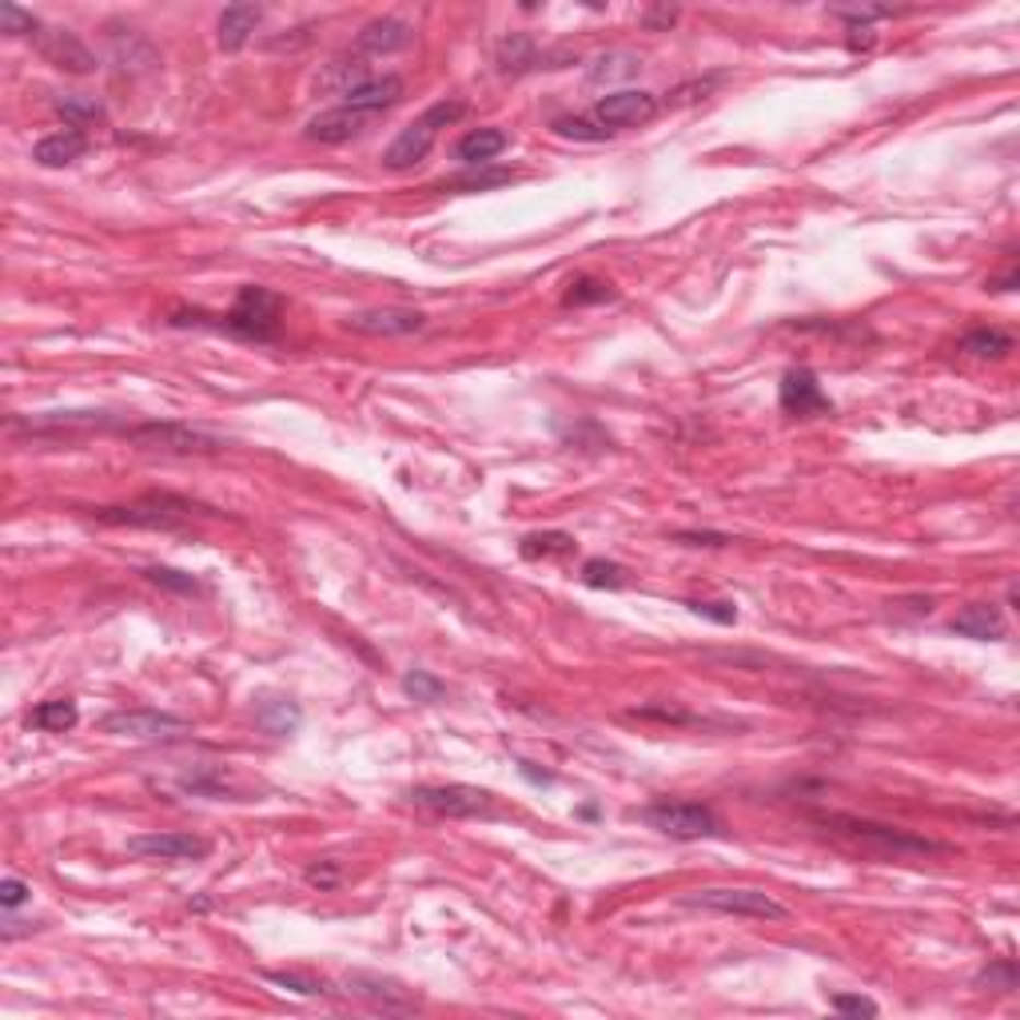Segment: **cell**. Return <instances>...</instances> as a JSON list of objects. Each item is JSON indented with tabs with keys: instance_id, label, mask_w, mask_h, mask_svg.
<instances>
[{
	"instance_id": "cell-1",
	"label": "cell",
	"mask_w": 1020,
	"mask_h": 1020,
	"mask_svg": "<svg viewBox=\"0 0 1020 1020\" xmlns=\"http://www.w3.org/2000/svg\"><path fill=\"white\" fill-rule=\"evenodd\" d=\"M279 316H284V296H275L272 287L248 284L224 316L184 308V311H172L168 323H172V328H216L248 343H275L279 340Z\"/></svg>"
},
{
	"instance_id": "cell-2",
	"label": "cell",
	"mask_w": 1020,
	"mask_h": 1020,
	"mask_svg": "<svg viewBox=\"0 0 1020 1020\" xmlns=\"http://www.w3.org/2000/svg\"><path fill=\"white\" fill-rule=\"evenodd\" d=\"M92 515L108 527H140V530H180L192 515L216 518L220 511H211L204 503L180 498V494H144L128 506H96Z\"/></svg>"
},
{
	"instance_id": "cell-3",
	"label": "cell",
	"mask_w": 1020,
	"mask_h": 1020,
	"mask_svg": "<svg viewBox=\"0 0 1020 1020\" xmlns=\"http://www.w3.org/2000/svg\"><path fill=\"white\" fill-rule=\"evenodd\" d=\"M462 112H467L462 100H439V104H431L423 116H415V121L406 124L403 133L391 140V148L383 152V168L406 172V168H415L419 160H427V152L435 148L439 133L450 128L455 121H462Z\"/></svg>"
},
{
	"instance_id": "cell-4",
	"label": "cell",
	"mask_w": 1020,
	"mask_h": 1020,
	"mask_svg": "<svg viewBox=\"0 0 1020 1020\" xmlns=\"http://www.w3.org/2000/svg\"><path fill=\"white\" fill-rule=\"evenodd\" d=\"M678 905H686V909L730 913V917H749V921H790V905H781L778 897H769L766 889H734V885L694 889V893H681Z\"/></svg>"
},
{
	"instance_id": "cell-5",
	"label": "cell",
	"mask_w": 1020,
	"mask_h": 1020,
	"mask_svg": "<svg viewBox=\"0 0 1020 1020\" xmlns=\"http://www.w3.org/2000/svg\"><path fill=\"white\" fill-rule=\"evenodd\" d=\"M825 829L834 834L853 837V841H866L881 853L905 857V853H949V845L929 841V837H917L901 825H881V822H866V817H849V813H829V817H817Z\"/></svg>"
},
{
	"instance_id": "cell-6",
	"label": "cell",
	"mask_w": 1020,
	"mask_h": 1020,
	"mask_svg": "<svg viewBox=\"0 0 1020 1020\" xmlns=\"http://www.w3.org/2000/svg\"><path fill=\"white\" fill-rule=\"evenodd\" d=\"M642 822L658 834L674 837V841H702V837H718L722 834V822L718 813L702 801H678V798H662L650 801L642 810Z\"/></svg>"
},
{
	"instance_id": "cell-7",
	"label": "cell",
	"mask_w": 1020,
	"mask_h": 1020,
	"mask_svg": "<svg viewBox=\"0 0 1020 1020\" xmlns=\"http://www.w3.org/2000/svg\"><path fill=\"white\" fill-rule=\"evenodd\" d=\"M124 435L144 450H164V455H211L224 450L228 443L220 435H208L199 427H184V423H128Z\"/></svg>"
},
{
	"instance_id": "cell-8",
	"label": "cell",
	"mask_w": 1020,
	"mask_h": 1020,
	"mask_svg": "<svg viewBox=\"0 0 1020 1020\" xmlns=\"http://www.w3.org/2000/svg\"><path fill=\"white\" fill-rule=\"evenodd\" d=\"M100 730L112 737H133V742H180L192 734V722L164 710H112L100 718Z\"/></svg>"
},
{
	"instance_id": "cell-9",
	"label": "cell",
	"mask_w": 1020,
	"mask_h": 1020,
	"mask_svg": "<svg viewBox=\"0 0 1020 1020\" xmlns=\"http://www.w3.org/2000/svg\"><path fill=\"white\" fill-rule=\"evenodd\" d=\"M406 801L419 805V810L439 813V817H486V813H494V793L479 790V786H462V781H450V786H411Z\"/></svg>"
},
{
	"instance_id": "cell-10",
	"label": "cell",
	"mask_w": 1020,
	"mask_h": 1020,
	"mask_svg": "<svg viewBox=\"0 0 1020 1020\" xmlns=\"http://www.w3.org/2000/svg\"><path fill=\"white\" fill-rule=\"evenodd\" d=\"M128 853L140 861H204L211 853V841L184 829H156V834H136L128 837Z\"/></svg>"
},
{
	"instance_id": "cell-11",
	"label": "cell",
	"mask_w": 1020,
	"mask_h": 1020,
	"mask_svg": "<svg viewBox=\"0 0 1020 1020\" xmlns=\"http://www.w3.org/2000/svg\"><path fill=\"white\" fill-rule=\"evenodd\" d=\"M778 403L790 419H817V415H834V399L822 391V379L810 371V367H790L781 375L778 387Z\"/></svg>"
},
{
	"instance_id": "cell-12",
	"label": "cell",
	"mask_w": 1020,
	"mask_h": 1020,
	"mask_svg": "<svg viewBox=\"0 0 1020 1020\" xmlns=\"http://www.w3.org/2000/svg\"><path fill=\"white\" fill-rule=\"evenodd\" d=\"M658 108H662V100L654 96V92L618 89L594 104V121L603 124V128H610V133H618V128H638V124L654 121Z\"/></svg>"
},
{
	"instance_id": "cell-13",
	"label": "cell",
	"mask_w": 1020,
	"mask_h": 1020,
	"mask_svg": "<svg viewBox=\"0 0 1020 1020\" xmlns=\"http://www.w3.org/2000/svg\"><path fill=\"white\" fill-rule=\"evenodd\" d=\"M343 988L352 993V997L367 1000L371 1009H383V1012H415L419 1000L411 988H403L396 981V976H379V973H347L343 976Z\"/></svg>"
},
{
	"instance_id": "cell-14",
	"label": "cell",
	"mask_w": 1020,
	"mask_h": 1020,
	"mask_svg": "<svg viewBox=\"0 0 1020 1020\" xmlns=\"http://www.w3.org/2000/svg\"><path fill=\"white\" fill-rule=\"evenodd\" d=\"M343 328L355 331V335H383V340H396V335H415V331L427 328V316L411 308H367L352 311L343 319Z\"/></svg>"
},
{
	"instance_id": "cell-15",
	"label": "cell",
	"mask_w": 1020,
	"mask_h": 1020,
	"mask_svg": "<svg viewBox=\"0 0 1020 1020\" xmlns=\"http://www.w3.org/2000/svg\"><path fill=\"white\" fill-rule=\"evenodd\" d=\"M36 53L45 56L48 65L65 68V72H77V77L96 72V56L84 48V41H80L77 33H68V28H41V33H36Z\"/></svg>"
},
{
	"instance_id": "cell-16",
	"label": "cell",
	"mask_w": 1020,
	"mask_h": 1020,
	"mask_svg": "<svg viewBox=\"0 0 1020 1020\" xmlns=\"http://www.w3.org/2000/svg\"><path fill=\"white\" fill-rule=\"evenodd\" d=\"M375 124V116H363V112H352V108H328L319 112V116H311L308 128H303V136L316 144H343V140H355L359 133H367Z\"/></svg>"
},
{
	"instance_id": "cell-17",
	"label": "cell",
	"mask_w": 1020,
	"mask_h": 1020,
	"mask_svg": "<svg viewBox=\"0 0 1020 1020\" xmlns=\"http://www.w3.org/2000/svg\"><path fill=\"white\" fill-rule=\"evenodd\" d=\"M399 100H403V77L387 72V77H371L367 84L347 92V96H343V108L363 112V116H375V121H379L387 108H396Z\"/></svg>"
},
{
	"instance_id": "cell-18",
	"label": "cell",
	"mask_w": 1020,
	"mask_h": 1020,
	"mask_svg": "<svg viewBox=\"0 0 1020 1020\" xmlns=\"http://www.w3.org/2000/svg\"><path fill=\"white\" fill-rule=\"evenodd\" d=\"M415 41V33H411V24L399 21V16H375V21H367L359 28V36H355V53L363 56H383V53H399V48H406Z\"/></svg>"
},
{
	"instance_id": "cell-19",
	"label": "cell",
	"mask_w": 1020,
	"mask_h": 1020,
	"mask_svg": "<svg viewBox=\"0 0 1020 1020\" xmlns=\"http://www.w3.org/2000/svg\"><path fill=\"white\" fill-rule=\"evenodd\" d=\"M949 630L961 638H973V642H1000L1005 638V615L993 603H969L965 610H956L949 618Z\"/></svg>"
},
{
	"instance_id": "cell-20",
	"label": "cell",
	"mask_w": 1020,
	"mask_h": 1020,
	"mask_svg": "<svg viewBox=\"0 0 1020 1020\" xmlns=\"http://www.w3.org/2000/svg\"><path fill=\"white\" fill-rule=\"evenodd\" d=\"M84 152H89V136L77 133V128H65V133H48L45 140H36L33 160L41 168H68L77 164Z\"/></svg>"
},
{
	"instance_id": "cell-21",
	"label": "cell",
	"mask_w": 1020,
	"mask_h": 1020,
	"mask_svg": "<svg viewBox=\"0 0 1020 1020\" xmlns=\"http://www.w3.org/2000/svg\"><path fill=\"white\" fill-rule=\"evenodd\" d=\"M260 21H264V9L260 4H228V9L220 12V48L224 53H240L248 41H252V33L260 28Z\"/></svg>"
},
{
	"instance_id": "cell-22",
	"label": "cell",
	"mask_w": 1020,
	"mask_h": 1020,
	"mask_svg": "<svg viewBox=\"0 0 1020 1020\" xmlns=\"http://www.w3.org/2000/svg\"><path fill=\"white\" fill-rule=\"evenodd\" d=\"M506 144H511V136L503 128H474V133H467L455 144V160H462L467 168L491 164L494 156L506 152Z\"/></svg>"
},
{
	"instance_id": "cell-23",
	"label": "cell",
	"mask_w": 1020,
	"mask_h": 1020,
	"mask_svg": "<svg viewBox=\"0 0 1020 1020\" xmlns=\"http://www.w3.org/2000/svg\"><path fill=\"white\" fill-rule=\"evenodd\" d=\"M299 722H303V710L291 698H260V706H255V725L272 737L296 734Z\"/></svg>"
},
{
	"instance_id": "cell-24",
	"label": "cell",
	"mask_w": 1020,
	"mask_h": 1020,
	"mask_svg": "<svg viewBox=\"0 0 1020 1020\" xmlns=\"http://www.w3.org/2000/svg\"><path fill=\"white\" fill-rule=\"evenodd\" d=\"M367 60H363V53H343L335 56L328 68H323V77H319V89L328 92H340V96H347L352 89H359V84H367Z\"/></svg>"
},
{
	"instance_id": "cell-25",
	"label": "cell",
	"mask_w": 1020,
	"mask_h": 1020,
	"mask_svg": "<svg viewBox=\"0 0 1020 1020\" xmlns=\"http://www.w3.org/2000/svg\"><path fill=\"white\" fill-rule=\"evenodd\" d=\"M77 722H80V710L72 698H48V702L28 710V725L41 730V734H68Z\"/></svg>"
},
{
	"instance_id": "cell-26",
	"label": "cell",
	"mask_w": 1020,
	"mask_h": 1020,
	"mask_svg": "<svg viewBox=\"0 0 1020 1020\" xmlns=\"http://www.w3.org/2000/svg\"><path fill=\"white\" fill-rule=\"evenodd\" d=\"M515 180V172L511 168H486V164H479V168H467V172H459V176H447V180H439V192H491V187H503V184H511Z\"/></svg>"
},
{
	"instance_id": "cell-27",
	"label": "cell",
	"mask_w": 1020,
	"mask_h": 1020,
	"mask_svg": "<svg viewBox=\"0 0 1020 1020\" xmlns=\"http://www.w3.org/2000/svg\"><path fill=\"white\" fill-rule=\"evenodd\" d=\"M638 68H642V60L630 53H603L594 56L591 68H586V80L591 84H618V80H630L638 77Z\"/></svg>"
},
{
	"instance_id": "cell-28",
	"label": "cell",
	"mask_w": 1020,
	"mask_h": 1020,
	"mask_svg": "<svg viewBox=\"0 0 1020 1020\" xmlns=\"http://www.w3.org/2000/svg\"><path fill=\"white\" fill-rule=\"evenodd\" d=\"M574 542L566 530H542V535H527L523 542H518V554L523 559H566V554H574Z\"/></svg>"
},
{
	"instance_id": "cell-29",
	"label": "cell",
	"mask_w": 1020,
	"mask_h": 1020,
	"mask_svg": "<svg viewBox=\"0 0 1020 1020\" xmlns=\"http://www.w3.org/2000/svg\"><path fill=\"white\" fill-rule=\"evenodd\" d=\"M630 718H642V722L686 725V730H710V725H718V722H713V718H698V713L681 710V706H674V702H650V706H638V710H630Z\"/></svg>"
},
{
	"instance_id": "cell-30",
	"label": "cell",
	"mask_w": 1020,
	"mask_h": 1020,
	"mask_svg": "<svg viewBox=\"0 0 1020 1020\" xmlns=\"http://www.w3.org/2000/svg\"><path fill=\"white\" fill-rule=\"evenodd\" d=\"M538 60H542V56H538L535 41L523 33L506 36L503 45H498V72H506V77H515L523 68H538Z\"/></svg>"
},
{
	"instance_id": "cell-31",
	"label": "cell",
	"mask_w": 1020,
	"mask_h": 1020,
	"mask_svg": "<svg viewBox=\"0 0 1020 1020\" xmlns=\"http://www.w3.org/2000/svg\"><path fill=\"white\" fill-rule=\"evenodd\" d=\"M56 112L65 116V124L68 128H92V124H104L108 121V112H104V104L100 100H92V96H65V100H56Z\"/></svg>"
},
{
	"instance_id": "cell-32",
	"label": "cell",
	"mask_w": 1020,
	"mask_h": 1020,
	"mask_svg": "<svg viewBox=\"0 0 1020 1020\" xmlns=\"http://www.w3.org/2000/svg\"><path fill=\"white\" fill-rule=\"evenodd\" d=\"M961 352L976 355V359H1000V355L1012 352V335H1005L997 328H973L961 340Z\"/></svg>"
},
{
	"instance_id": "cell-33",
	"label": "cell",
	"mask_w": 1020,
	"mask_h": 1020,
	"mask_svg": "<svg viewBox=\"0 0 1020 1020\" xmlns=\"http://www.w3.org/2000/svg\"><path fill=\"white\" fill-rule=\"evenodd\" d=\"M618 291L606 279H594V275H578L566 291V308H591V303H610Z\"/></svg>"
},
{
	"instance_id": "cell-34",
	"label": "cell",
	"mask_w": 1020,
	"mask_h": 1020,
	"mask_svg": "<svg viewBox=\"0 0 1020 1020\" xmlns=\"http://www.w3.org/2000/svg\"><path fill=\"white\" fill-rule=\"evenodd\" d=\"M582 582L594 586V591H618L626 582V571L610 559H586L582 562Z\"/></svg>"
},
{
	"instance_id": "cell-35",
	"label": "cell",
	"mask_w": 1020,
	"mask_h": 1020,
	"mask_svg": "<svg viewBox=\"0 0 1020 1020\" xmlns=\"http://www.w3.org/2000/svg\"><path fill=\"white\" fill-rule=\"evenodd\" d=\"M1017 961H1009V956H1000V961H993L988 969H981V973L973 976L976 988H997V993H1012L1017 988Z\"/></svg>"
},
{
	"instance_id": "cell-36",
	"label": "cell",
	"mask_w": 1020,
	"mask_h": 1020,
	"mask_svg": "<svg viewBox=\"0 0 1020 1020\" xmlns=\"http://www.w3.org/2000/svg\"><path fill=\"white\" fill-rule=\"evenodd\" d=\"M403 690L411 694L415 702H443V698H447V686H443L435 674H427V669H406Z\"/></svg>"
},
{
	"instance_id": "cell-37",
	"label": "cell",
	"mask_w": 1020,
	"mask_h": 1020,
	"mask_svg": "<svg viewBox=\"0 0 1020 1020\" xmlns=\"http://www.w3.org/2000/svg\"><path fill=\"white\" fill-rule=\"evenodd\" d=\"M264 981H267V985L287 988V993H299V997H323V993H328V985H323V981H316V976L284 973V969H267Z\"/></svg>"
},
{
	"instance_id": "cell-38",
	"label": "cell",
	"mask_w": 1020,
	"mask_h": 1020,
	"mask_svg": "<svg viewBox=\"0 0 1020 1020\" xmlns=\"http://www.w3.org/2000/svg\"><path fill=\"white\" fill-rule=\"evenodd\" d=\"M144 578L152 582V586H160V591H172V594H199V582L192 578L187 571H176V566H148V571H144Z\"/></svg>"
},
{
	"instance_id": "cell-39",
	"label": "cell",
	"mask_w": 1020,
	"mask_h": 1020,
	"mask_svg": "<svg viewBox=\"0 0 1020 1020\" xmlns=\"http://www.w3.org/2000/svg\"><path fill=\"white\" fill-rule=\"evenodd\" d=\"M554 133L559 136H566V140H610V128H603L598 121H582V116H559L554 121Z\"/></svg>"
},
{
	"instance_id": "cell-40",
	"label": "cell",
	"mask_w": 1020,
	"mask_h": 1020,
	"mask_svg": "<svg viewBox=\"0 0 1020 1020\" xmlns=\"http://www.w3.org/2000/svg\"><path fill=\"white\" fill-rule=\"evenodd\" d=\"M41 28H45V24L36 21L33 12L16 9V4H0V33H9V36H36Z\"/></svg>"
},
{
	"instance_id": "cell-41",
	"label": "cell",
	"mask_w": 1020,
	"mask_h": 1020,
	"mask_svg": "<svg viewBox=\"0 0 1020 1020\" xmlns=\"http://www.w3.org/2000/svg\"><path fill=\"white\" fill-rule=\"evenodd\" d=\"M829 1009L841 1012V1017H878V1000L873 997H857V993H837L834 1000H829Z\"/></svg>"
},
{
	"instance_id": "cell-42",
	"label": "cell",
	"mask_w": 1020,
	"mask_h": 1020,
	"mask_svg": "<svg viewBox=\"0 0 1020 1020\" xmlns=\"http://www.w3.org/2000/svg\"><path fill=\"white\" fill-rule=\"evenodd\" d=\"M698 618H706V622H718V626H734L737 622V606L734 603H686Z\"/></svg>"
},
{
	"instance_id": "cell-43",
	"label": "cell",
	"mask_w": 1020,
	"mask_h": 1020,
	"mask_svg": "<svg viewBox=\"0 0 1020 1020\" xmlns=\"http://www.w3.org/2000/svg\"><path fill=\"white\" fill-rule=\"evenodd\" d=\"M674 542H681V547H730L734 538L718 535V530H678Z\"/></svg>"
},
{
	"instance_id": "cell-44",
	"label": "cell",
	"mask_w": 1020,
	"mask_h": 1020,
	"mask_svg": "<svg viewBox=\"0 0 1020 1020\" xmlns=\"http://www.w3.org/2000/svg\"><path fill=\"white\" fill-rule=\"evenodd\" d=\"M28 897H33V889L24 885L21 878H4V881H0V905H4L9 913H12V909H21V905H24Z\"/></svg>"
},
{
	"instance_id": "cell-45",
	"label": "cell",
	"mask_w": 1020,
	"mask_h": 1020,
	"mask_svg": "<svg viewBox=\"0 0 1020 1020\" xmlns=\"http://www.w3.org/2000/svg\"><path fill=\"white\" fill-rule=\"evenodd\" d=\"M308 881L319 889H335L340 885V866L335 861H319V866H308Z\"/></svg>"
},
{
	"instance_id": "cell-46",
	"label": "cell",
	"mask_w": 1020,
	"mask_h": 1020,
	"mask_svg": "<svg viewBox=\"0 0 1020 1020\" xmlns=\"http://www.w3.org/2000/svg\"><path fill=\"white\" fill-rule=\"evenodd\" d=\"M674 21H678V9H650L646 16H642L646 28H669Z\"/></svg>"
},
{
	"instance_id": "cell-47",
	"label": "cell",
	"mask_w": 1020,
	"mask_h": 1020,
	"mask_svg": "<svg viewBox=\"0 0 1020 1020\" xmlns=\"http://www.w3.org/2000/svg\"><path fill=\"white\" fill-rule=\"evenodd\" d=\"M1017 287V272L1000 275V279H988V291H1012Z\"/></svg>"
}]
</instances>
